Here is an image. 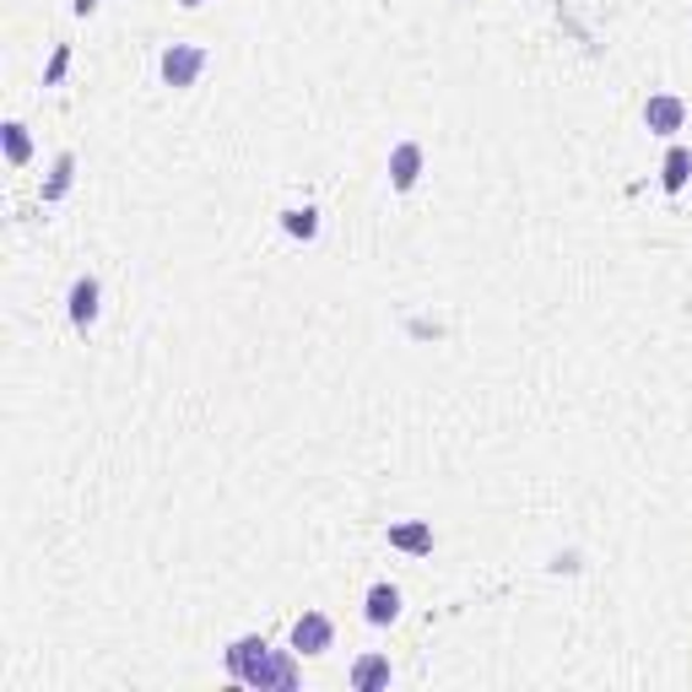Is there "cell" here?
Here are the masks:
<instances>
[{"label":"cell","instance_id":"30bf717a","mask_svg":"<svg viewBox=\"0 0 692 692\" xmlns=\"http://www.w3.org/2000/svg\"><path fill=\"white\" fill-rule=\"evenodd\" d=\"M688 179H692V152L688 147H671L665 163H660V190L676 195V190H688Z\"/></svg>","mask_w":692,"mask_h":692},{"label":"cell","instance_id":"8fae6325","mask_svg":"<svg viewBox=\"0 0 692 692\" xmlns=\"http://www.w3.org/2000/svg\"><path fill=\"white\" fill-rule=\"evenodd\" d=\"M379 688H390V660L384 654H363L352 665V692H379Z\"/></svg>","mask_w":692,"mask_h":692},{"label":"cell","instance_id":"7a4b0ae2","mask_svg":"<svg viewBox=\"0 0 692 692\" xmlns=\"http://www.w3.org/2000/svg\"><path fill=\"white\" fill-rule=\"evenodd\" d=\"M271 660V644L260 639V633H244V639H233L228 650H222V665H228V676L233 682H244L254 688V676H260V665Z\"/></svg>","mask_w":692,"mask_h":692},{"label":"cell","instance_id":"9a60e30c","mask_svg":"<svg viewBox=\"0 0 692 692\" xmlns=\"http://www.w3.org/2000/svg\"><path fill=\"white\" fill-rule=\"evenodd\" d=\"M66 71H71V49L60 43V49L49 54V66H43V87H60L66 82Z\"/></svg>","mask_w":692,"mask_h":692},{"label":"cell","instance_id":"3957f363","mask_svg":"<svg viewBox=\"0 0 692 692\" xmlns=\"http://www.w3.org/2000/svg\"><path fill=\"white\" fill-rule=\"evenodd\" d=\"M287 644L303 654V660H320V654L335 644V622H330L325 611H303L298 622H292V633H287Z\"/></svg>","mask_w":692,"mask_h":692},{"label":"cell","instance_id":"7c38bea8","mask_svg":"<svg viewBox=\"0 0 692 692\" xmlns=\"http://www.w3.org/2000/svg\"><path fill=\"white\" fill-rule=\"evenodd\" d=\"M0 141H6V163L28 168V158H33V136H28V124L6 120V124H0Z\"/></svg>","mask_w":692,"mask_h":692},{"label":"cell","instance_id":"4fadbf2b","mask_svg":"<svg viewBox=\"0 0 692 692\" xmlns=\"http://www.w3.org/2000/svg\"><path fill=\"white\" fill-rule=\"evenodd\" d=\"M282 228H287V239H303V244H314V239H320V211H314V205H287V211H282Z\"/></svg>","mask_w":692,"mask_h":692},{"label":"cell","instance_id":"2e32d148","mask_svg":"<svg viewBox=\"0 0 692 692\" xmlns=\"http://www.w3.org/2000/svg\"><path fill=\"white\" fill-rule=\"evenodd\" d=\"M92 6H98V0H77V17H87V11H92Z\"/></svg>","mask_w":692,"mask_h":692},{"label":"cell","instance_id":"9c48e42d","mask_svg":"<svg viewBox=\"0 0 692 692\" xmlns=\"http://www.w3.org/2000/svg\"><path fill=\"white\" fill-rule=\"evenodd\" d=\"M390 546H395V552H411V558H428V552H433V525H428V520H395V525H390Z\"/></svg>","mask_w":692,"mask_h":692},{"label":"cell","instance_id":"5bb4252c","mask_svg":"<svg viewBox=\"0 0 692 692\" xmlns=\"http://www.w3.org/2000/svg\"><path fill=\"white\" fill-rule=\"evenodd\" d=\"M71 179H77V158H71V152H60L54 168H49V184H43V205L66 201V195H71Z\"/></svg>","mask_w":692,"mask_h":692},{"label":"cell","instance_id":"6da1fadb","mask_svg":"<svg viewBox=\"0 0 692 692\" xmlns=\"http://www.w3.org/2000/svg\"><path fill=\"white\" fill-rule=\"evenodd\" d=\"M211 66V49L205 43H168L163 60H158V77H163L173 92H190L201 82V71Z\"/></svg>","mask_w":692,"mask_h":692},{"label":"cell","instance_id":"ba28073f","mask_svg":"<svg viewBox=\"0 0 692 692\" xmlns=\"http://www.w3.org/2000/svg\"><path fill=\"white\" fill-rule=\"evenodd\" d=\"M363 616L373 622V628H390V622L401 616V590H395L390 579L368 584V595H363Z\"/></svg>","mask_w":692,"mask_h":692},{"label":"cell","instance_id":"8992f818","mask_svg":"<svg viewBox=\"0 0 692 692\" xmlns=\"http://www.w3.org/2000/svg\"><path fill=\"white\" fill-rule=\"evenodd\" d=\"M644 124H650L654 136H676L688 124V103L676 92H654L650 103H644Z\"/></svg>","mask_w":692,"mask_h":692},{"label":"cell","instance_id":"e0dca14e","mask_svg":"<svg viewBox=\"0 0 692 692\" xmlns=\"http://www.w3.org/2000/svg\"><path fill=\"white\" fill-rule=\"evenodd\" d=\"M179 6H184V11H201L205 0H179Z\"/></svg>","mask_w":692,"mask_h":692},{"label":"cell","instance_id":"5b68a950","mask_svg":"<svg viewBox=\"0 0 692 692\" xmlns=\"http://www.w3.org/2000/svg\"><path fill=\"white\" fill-rule=\"evenodd\" d=\"M422 163H428V152H422L417 141H401V147L390 152V190H395V195H411L417 179H422Z\"/></svg>","mask_w":692,"mask_h":692},{"label":"cell","instance_id":"52a82bcc","mask_svg":"<svg viewBox=\"0 0 692 692\" xmlns=\"http://www.w3.org/2000/svg\"><path fill=\"white\" fill-rule=\"evenodd\" d=\"M298 650H271V660L260 665V676H254V688H277V692H292L298 688Z\"/></svg>","mask_w":692,"mask_h":692},{"label":"cell","instance_id":"277c9868","mask_svg":"<svg viewBox=\"0 0 692 692\" xmlns=\"http://www.w3.org/2000/svg\"><path fill=\"white\" fill-rule=\"evenodd\" d=\"M66 309H71V325L87 335V330L98 325V314H103V282L98 277H77L71 292H66Z\"/></svg>","mask_w":692,"mask_h":692}]
</instances>
